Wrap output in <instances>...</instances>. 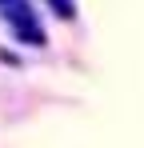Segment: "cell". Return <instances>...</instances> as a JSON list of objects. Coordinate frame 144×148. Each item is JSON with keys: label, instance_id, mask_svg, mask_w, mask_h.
Segmentation results:
<instances>
[{"label": "cell", "instance_id": "1", "mask_svg": "<svg viewBox=\"0 0 144 148\" xmlns=\"http://www.w3.org/2000/svg\"><path fill=\"white\" fill-rule=\"evenodd\" d=\"M0 20L12 28V36L24 40V44H44V28L36 20V12H32V4L28 0H0Z\"/></svg>", "mask_w": 144, "mask_h": 148}, {"label": "cell", "instance_id": "2", "mask_svg": "<svg viewBox=\"0 0 144 148\" xmlns=\"http://www.w3.org/2000/svg\"><path fill=\"white\" fill-rule=\"evenodd\" d=\"M48 4H52V8H56L64 20H72V0H48Z\"/></svg>", "mask_w": 144, "mask_h": 148}]
</instances>
